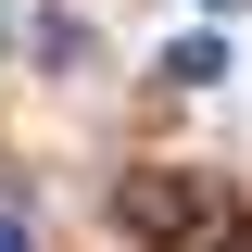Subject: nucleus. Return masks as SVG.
<instances>
[{"label": "nucleus", "instance_id": "obj_1", "mask_svg": "<svg viewBox=\"0 0 252 252\" xmlns=\"http://www.w3.org/2000/svg\"><path fill=\"white\" fill-rule=\"evenodd\" d=\"M126 240L139 252H227V189L189 177V164H152V177H126Z\"/></svg>", "mask_w": 252, "mask_h": 252}, {"label": "nucleus", "instance_id": "obj_2", "mask_svg": "<svg viewBox=\"0 0 252 252\" xmlns=\"http://www.w3.org/2000/svg\"><path fill=\"white\" fill-rule=\"evenodd\" d=\"M164 76H177V89H215V76H227V38H177Z\"/></svg>", "mask_w": 252, "mask_h": 252}, {"label": "nucleus", "instance_id": "obj_3", "mask_svg": "<svg viewBox=\"0 0 252 252\" xmlns=\"http://www.w3.org/2000/svg\"><path fill=\"white\" fill-rule=\"evenodd\" d=\"M0 252H38V240H26V227H13V215H0Z\"/></svg>", "mask_w": 252, "mask_h": 252}, {"label": "nucleus", "instance_id": "obj_4", "mask_svg": "<svg viewBox=\"0 0 252 252\" xmlns=\"http://www.w3.org/2000/svg\"><path fill=\"white\" fill-rule=\"evenodd\" d=\"M227 252H252V240H227Z\"/></svg>", "mask_w": 252, "mask_h": 252}, {"label": "nucleus", "instance_id": "obj_5", "mask_svg": "<svg viewBox=\"0 0 252 252\" xmlns=\"http://www.w3.org/2000/svg\"><path fill=\"white\" fill-rule=\"evenodd\" d=\"M215 13H227V0H215Z\"/></svg>", "mask_w": 252, "mask_h": 252}]
</instances>
